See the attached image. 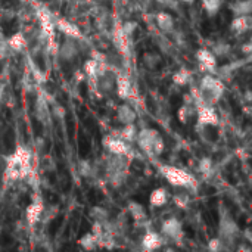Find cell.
Segmentation results:
<instances>
[{
    "instance_id": "obj_4",
    "label": "cell",
    "mask_w": 252,
    "mask_h": 252,
    "mask_svg": "<svg viewBox=\"0 0 252 252\" xmlns=\"http://www.w3.org/2000/svg\"><path fill=\"white\" fill-rule=\"evenodd\" d=\"M193 93V92H192ZM195 96V106H196V118H198V124L202 127H216L220 123L219 114L214 108V105H208L205 102H202L199 99L198 92L193 93Z\"/></svg>"
},
{
    "instance_id": "obj_32",
    "label": "cell",
    "mask_w": 252,
    "mask_h": 252,
    "mask_svg": "<svg viewBox=\"0 0 252 252\" xmlns=\"http://www.w3.org/2000/svg\"><path fill=\"white\" fill-rule=\"evenodd\" d=\"M230 50H232V47H230V44L226 43V41H219V43L211 49V52H213L217 58H221V56L229 55Z\"/></svg>"
},
{
    "instance_id": "obj_37",
    "label": "cell",
    "mask_w": 252,
    "mask_h": 252,
    "mask_svg": "<svg viewBox=\"0 0 252 252\" xmlns=\"http://www.w3.org/2000/svg\"><path fill=\"white\" fill-rule=\"evenodd\" d=\"M121 27H123L124 31L131 37V34H133V32L136 31V28H137V24H136V22H131V21H127V22H124Z\"/></svg>"
},
{
    "instance_id": "obj_16",
    "label": "cell",
    "mask_w": 252,
    "mask_h": 252,
    "mask_svg": "<svg viewBox=\"0 0 252 252\" xmlns=\"http://www.w3.org/2000/svg\"><path fill=\"white\" fill-rule=\"evenodd\" d=\"M252 27V18L251 15H239L235 16L230 22V31L235 35H244L245 32H248Z\"/></svg>"
},
{
    "instance_id": "obj_31",
    "label": "cell",
    "mask_w": 252,
    "mask_h": 252,
    "mask_svg": "<svg viewBox=\"0 0 252 252\" xmlns=\"http://www.w3.org/2000/svg\"><path fill=\"white\" fill-rule=\"evenodd\" d=\"M90 217L93 221H97V223H105L108 220V211L103 208V207H93L90 210Z\"/></svg>"
},
{
    "instance_id": "obj_24",
    "label": "cell",
    "mask_w": 252,
    "mask_h": 252,
    "mask_svg": "<svg viewBox=\"0 0 252 252\" xmlns=\"http://www.w3.org/2000/svg\"><path fill=\"white\" fill-rule=\"evenodd\" d=\"M78 245L86 251H93V250H97L100 247V242L93 232H89L78 239Z\"/></svg>"
},
{
    "instance_id": "obj_11",
    "label": "cell",
    "mask_w": 252,
    "mask_h": 252,
    "mask_svg": "<svg viewBox=\"0 0 252 252\" xmlns=\"http://www.w3.org/2000/svg\"><path fill=\"white\" fill-rule=\"evenodd\" d=\"M195 58L199 62L201 68L207 71L208 74H214L217 71V56L210 49H205V47L198 49Z\"/></svg>"
},
{
    "instance_id": "obj_27",
    "label": "cell",
    "mask_w": 252,
    "mask_h": 252,
    "mask_svg": "<svg viewBox=\"0 0 252 252\" xmlns=\"http://www.w3.org/2000/svg\"><path fill=\"white\" fill-rule=\"evenodd\" d=\"M192 80V72L186 68H180L173 74V83L176 86H188Z\"/></svg>"
},
{
    "instance_id": "obj_17",
    "label": "cell",
    "mask_w": 252,
    "mask_h": 252,
    "mask_svg": "<svg viewBox=\"0 0 252 252\" xmlns=\"http://www.w3.org/2000/svg\"><path fill=\"white\" fill-rule=\"evenodd\" d=\"M6 43H7V47H9V50H10L12 53H19V52L25 50V47H27V44H28L25 34L21 32V31L12 34V35L6 40Z\"/></svg>"
},
{
    "instance_id": "obj_1",
    "label": "cell",
    "mask_w": 252,
    "mask_h": 252,
    "mask_svg": "<svg viewBox=\"0 0 252 252\" xmlns=\"http://www.w3.org/2000/svg\"><path fill=\"white\" fill-rule=\"evenodd\" d=\"M224 92H226L224 83L219 77H214L213 74H205L198 87L199 99L208 105H216L223 97Z\"/></svg>"
},
{
    "instance_id": "obj_9",
    "label": "cell",
    "mask_w": 252,
    "mask_h": 252,
    "mask_svg": "<svg viewBox=\"0 0 252 252\" xmlns=\"http://www.w3.org/2000/svg\"><path fill=\"white\" fill-rule=\"evenodd\" d=\"M161 235L165 236L167 239H171L173 242H179L183 239V223L176 219V217H171V219H167L162 226H161Z\"/></svg>"
},
{
    "instance_id": "obj_20",
    "label": "cell",
    "mask_w": 252,
    "mask_h": 252,
    "mask_svg": "<svg viewBox=\"0 0 252 252\" xmlns=\"http://www.w3.org/2000/svg\"><path fill=\"white\" fill-rule=\"evenodd\" d=\"M68 38V37H66ZM78 53V47H77V40L74 38H68L63 41V44L61 46V50H59V55L63 61H71L77 56Z\"/></svg>"
},
{
    "instance_id": "obj_23",
    "label": "cell",
    "mask_w": 252,
    "mask_h": 252,
    "mask_svg": "<svg viewBox=\"0 0 252 252\" xmlns=\"http://www.w3.org/2000/svg\"><path fill=\"white\" fill-rule=\"evenodd\" d=\"M137 128H136V124L134 123H130V124H123V127L117 131L115 136L121 137L123 140H126L127 143H131L136 140V136H137Z\"/></svg>"
},
{
    "instance_id": "obj_6",
    "label": "cell",
    "mask_w": 252,
    "mask_h": 252,
    "mask_svg": "<svg viewBox=\"0 0 252 252\" xmlns=\"http://www.w3.org/2000/svg\"><path fill=\"white\" fill-rule=\"evenodd\" d=\"M37 16H38V21H40V27H41V35L46 38V41L49 43V46L55 44V31H56V27H55V18L53 15L44 9V7H40L37 10Z\"/></svg>"
},
{
    "instance_id": "obj_34",
    "label": "cell",
    "mask_w": 252,
    "mask_h": 252,
    "mask_svg": "<svg viewBox=\"0 0 252 252\" xmlns=\"http://www.w3.org/2000/svg\"><path fill=\"white\" fill-rule=\"evenodd\" d=\"M174 204L179 208H186L190 204V196L188 193H176L174 195Z\"/></svg>"
},
{
    "instance_id": "obj_15",
    "label": "cell",
    "mask_w": 252,
    "mask_h": 252,
    "mask_svg": "<svg viewBox=\"0 0 252 252\" xmlns=\"http://www.w3.org/2000/svg\"><path fill=\"white\" fill-rule=\"evenodd\" d=\"M115 89H117V94L120 99L123 100H128L133 96V86L131 81L128 78L127 74L124 72H118L115 77Z\"/></svg>"
},
{
    "instance_id": "obj_3",
    "label": "cell",
    "mask_w": 252,
    "mask_h": 252,
    "mask_svg": "<svg viewBox=\"0 0 252 252\" xmlns=\"http://www.w3.org/2000/svg\"><path fill=\"white\" fill-rule=\"evenodd\" d=\"M159 173L161 176L174 188H185V189H192L196 186V180L195 177L188 173L186 170H182L179 167H174V165H168V164H164V165H159Z\"/></svg>"
},
{
    "instance_id": "obj_12",
    "label": "cell",
    "mask_w": 252,
    "mask_h": 252,
    "mask_svg": "<svg viewBox=\"0 0 252 252\" xmlns=\"http://www.w3.org/2000/svg\"><path fill=\"white\" fill-rule=\"evenodd\" d=\"M43 214H44V204H43V199L40 196H37L31 201V204L28 205V208L25 211L27 223L30 226H35L41 220Z\"/></svg>"
},
{
    "instance_id": "obj_13",
    "label": "cell",
    "mask_w": 252,
    "mask_h": 252,
    "mask_svg": "<svg viewBox=\"0 0 252 252\" xmlns=\"http://www.w3.org/2000/svg\"><path fill=\"white\" fill-rule=\"evenodd\" d=\"M55 27L58 31H61L62 34H65L68 38H74V40H81L83 38V32L81 30L71 21L63 19V18H56L55 19Z\"/></svg>"
},
{
    "instance_id": "obj_36",
    "label": "cell",
    "mask_w": 252,
    "mask_h": 252,
    "mask_svg": "<svg viewBox=\"0 0 252 252\" xmlns=\"http://www.w3.org/2000/svg\"><path fill=\"white\" fill-rule=\"evenodd\" d=\"M12 52L9 50V47H7V43H6V40H3V41H0V61H3V59H6L9 55H10Z\"/></svg>"
},
{
    "instance_id": "obj_28",
    "label": "cell",
    "mask_w": 252,
    "mask_h": 252,
    "mask_svg": "<svg viewBox=\"0 0 252 252\" xmlns=\"http://www.w3.org/2000/svg\"><path fill=\"white\" fill-rule=\"evenodd\" d=\"M204 10L210 15L214 16L220 12L221 6H223V0H201Z\"/></svg>"
},
{
    "instance_id": "obj_26",
    "label": "cell",
    "mask_w": 252,
    "mask_h": 252,
    "mask_svg": "<svg viewBox=\"0 0 252 252\" xmlns=\"http://www.w3.org/2000/svg\"><path fill=\"white\" fill-rule=\"evenodd\" d=\"M230 10L235 16L239 15H251L252 13V0H236L230 4Z\"/></svg>"
},
{
    "instance_id": "obj_5",
    "label": "cell",
    "mask_w": 252,
    "mask_h": 252,
    "mask_svg": "<svg viewBox=\"0 0 252 252\" xmlns=\"http://www.w3.org/2000/svg\"><path fill=\"white\" fill-rule=\"evenodd\" d=\"M239 226L238 223L226 213H221L220 220H219V238L224 242V247L227 250V244H233L236 236L239 235Z\"/></svg>"
},
{
    "instance_id": "obj_7",
    "label": "cell",
    "mask_w": 252,
    "mask_h": 252,
    "mask_svg": "<svg viewBox=\"0 0 252 252\" xmlns=\"http://www.w3.org/2000/svg\"><path fill=\"white\" fill-rule=\"evenodd\" d=\"M19 171H21V176L22 179H27L30 174H31V168H32V155H31V151L28 148H25L24 145H19L15 152L12 154Z\"/></svg>"
},
{
    "instance_id": "obj_10",
    "label": "cell",
    "mask_w": 252,
    "mask_h": 252,
    "mask_svg": "<svg viewBox=\"0 0 252 252\" xmlns=\"http://www.w3.org/2000/svg\"><path fill=\"white\" fill-rule=\"evenodd\" d=\"M112 43H114L115 49L124 58H128V55H130V35L124 31V28L121 25H117L112 30Z\"/></svg>"
},
{
    "instance_id": "obj_33",
    "label": "cell",
    "mask_w": 252,
    "mask_h": 252,
    "mask_svg": "<svg viewBox=\"0 0 252 252\" xmlns=\"http://www.w3.org/2000/svg\"><path fill=\"white\" fill-rule=\"evenodd\" d=\"M208 250L213 252H220L224 251L226 247H224V242H223L219 236H216V238L210 239V242H208Z\"/></svg>"
},
{
    "instance_id": "obj_2",
    "label": "cell",
    "mask_w": 252,
    "mask_h": 252,
    "mask_svg": "<svg viewBox=\"0 0 252 252\" xmlns=\"http://www.w3.org/2000/svg\"><path fill=\"white\" fill-rule=\"evenodd\" d=\"M136 142L139 148L149 157H159L165 149V142L158 130L142 128L137 131Z\"/></svg>"
},
{
    "instance_id": "obj_30",
    "label": "cell",
    "mask_w": 252,
    "mask_h": 252,
    "mask_svg": "<svg viewBox=\"0 0 252 252\" xmlns=\"http://www.w3.org/2000/svg\"><path fill=\"white\" fill-rule=\"evenodd\" d=\"M213 168H214V162H213V159L208 158V157L201 158V161L198 162V171H199L204 177L210 176L211 171H213Z\"/></svg>"
},
{
    "instance_id": "obj_18",
    "label": "cell",
    "mask_w": 252,
    "mask_h": 252,
    "mask_svg": "<svg viewBox=\"0 0 252 252\" xmlns=\"http://www.w3.org/2000/svg\"><path fill=\"white\" fill-rule=\"evenodd\" d=\"M137 118V114L136 111L128 105V103H123L117 108V120L121 123V124H130V123H134Z\"/></svg>"
},
{
    "instance_id": "obj_19",
    "label": "cell",
    "mask_w": 252,
    "mask_h": 252,
    "mask_svg": "<svg viewBox=\"0 0 252 252\" xmlns=\"http://www.w3.org/2000/svg\"><path fill=\"white\" fill-rule=\"evenodd\" d=\"M167 202H168V192L165 188H157L151 192L149 204L154 208H161V207L167 205Z\"/></svg>"
},
{
    "instance_id": "obj_35",
    "label": "cell",
    "mask_w": 252,
    "mask_h": 252,
    "mask_svg": "<svg viewBox=\"0 0 252 252\" xmlns=\"http://www.w3.org/2000/svg\"><path fill=\"white\" fill-rule=\"evenodd\" d=\"M93 173V168L89 161H80V174L83 177H90Z\"/></svg>"
},
{
    "instance_id": "obj_39",
    "label": "cell",
    "mask_w": 252,
    "mask_h": 252,
    "mask_svg": "<svg viewBox=\"0 0 252 252\" xmlns=\"http://www.w3.org/2000/svg\"><path fill=\"white\" fill-rule=\"evenodd\" d=\"M3 93H4V87L0 86V102H1V99H3Z\"/></svg>"
},
{
    "instance_id": "obj_29",
    "label": "cell",
    "mask_w": 252,
    "mask_h": 252,
    "mask_svg": "<svg viewBox=\"0 0 252 252\" xmlns=\"http://www.w3.org/2000/svg\"><path fill=\"white\" fill-rule=\"evenodd\" d=\"M35 112H37V118L44 123L46 120H49L50 117V112H49V108H47V103L43 97H38L37 100V105H35Z\"/></svg>"
},
{
    "instance_id": "obj_22",
    "label": "cell",
    "mask_w": 252,
    "mask_h": 252,
    "mask_svg": "<svg viewBox=\"0 0 252 252\" xmlns=\"http://www.w3.org/2000/svg\"><path fill=\"white\" fill-rule=\"evenodd\" d=\"M157 25L164 32H171L174 30V18L168 12H159L157 15Z\"/></svg>"
},
{
    "instance_id": "obj_38",
    "label": "cell",
    "mask_w": 252,
    "mask_h": 252,
    "mask_svg": "<svg viewBox=\"0 0 252 252\" xmlns=\"http://www.w3.org/2000/svg\"><path fill=\"white\" fill-rule=\"evenodd\" d=\"M241 50L245 53V55H251V52H252V46H251V43H245L242 47H241Z\"/></svg>"
},
{
    "instance_id": "obj_40",
    "label": "cell",
    "mask_w": 252,
    "mask_h": 252,
    "mask_svg": "<svg viewBox=\"0 0 252 252\" xmlns=\"http://www.w3.org/2000/svg\"><path fill=\"white\" fill-rule=\"evenodd\" d=\"M179 1H183V3H193L195 0H179Z\"/></svg>"
},
{
    "instance_id": "obj_14",
    "label": "cell",
    "mask_w": 252,
    "mask_h": 252,
    "mask_svg": "<svg viewBox=\"0 0 252 252\" xmlns=\"http://www.w3.org/2000/svg\"><path fill=\"white\" fill-rule=\"evenodd\" d=\"M162 245H164V238H162V235L158 233V232H154V230H148V232L142 236V241H140V248L146 252L157 251V250H159Z\"/></svg>"
},
{
    "instance_id": "obj_8",
    "label": "cell",
    "mask_w": 252,
    "mask_h": 252,
    "mask_svg": "<svg viewBox=\"0 0 252 252\" xmlns=\"http://www.w3.org/2000/svg\"><path fill=\"white\" fill-rule=\"evenodd\" d=\"M102 143H103V148L108 151V154H112V155L127 157L131 151L130 143H127L126 140H123L121 137H118L115 134L106 136Z\"/></svg>"
},
{
    "instance_id": "obj_25",
    "label": "cell",
    "mask_w": 252,
    "mask_h": 252,
    "mask_svg": "<svg viewBox=\"0 0 252 252\" xmlns=\"http://www.w3.org/2000/svg\"><path fill=\"white\" fill-rule=\"evenodd\" d=\"M195 112H196L195 103H185L183 102V105L177 111V118L182 124H188L192 120V117L195 115Z\"/></svg>"
},
{
    "instance_id": "obj_21",
    "label": "cell",
    "mask_w": 252,
    "mask_h": 252,
    "mask_svg": "<svg viewBox=\"0 0 252 252\" xmlns=\"http://www.w3.org/2000/svg\"><path fill=\"white\" fill-rule=\"evenodd\" d=\"M127 210H128V214L131 216V219L136 221V223H142V221H146L148 219V214H146V210L142 204L136 202V201H130L127 204Z\"/></svg>"
}]
</instances>
